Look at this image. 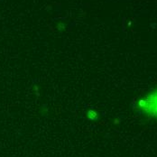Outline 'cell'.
Segmentation results:
<instances>
[{
  "mask_svg": "<svg viewBox=\"0 0 157 157\" xmlns=\"http://www.w3.org/2000/svg\"><path fill=\"white\" fill-rule=\"evenodd\" d=\"M138 108L143 113L157 118V90L143 98L138 103Z\"/></svg>",
  "mask_w": 157,
  "mask_h": 157,
  "instance_id": "1",
  "label": "cell"
}]
</instances>
